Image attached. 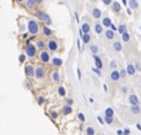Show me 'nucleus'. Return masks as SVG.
<instances>
[{"label":"nucleus","instance_id":"obj_1","mask_svg":"<svg viewBox=\"0 0 141 135\" xmlns=\"http://www.w3.org/2000/svg\"><path fill=\"white\" fill-rule=\"evenodd\" d=\"M60 42L57 40V39H54V38H51V39H48L47 40V49L51 52V53H53V52H58L60 51Z\"/></svg>","mask_w":141,"mask_h":135},{"label":"nucleus","instance_id":"obj_2","mask_svg":"<svg viewBox=\"0 0 141 135\" xmlns=\"http://www.w3.org/2000/svg\"><path fill=\"white\" fill-rule=\"evenodd\" d=\"M27 31L31 34L33 36H35L39 34L40 31V25L36 22L35 20H30L29 22H27Z\"/></svg>","mask_w":141,"mask_h":135},{"label":"nucleus","instance_id":"obj_3","mask_svg":"<svg viewBox=\"0 0 141 135\" xmlns=\"http://www.w3.org/2000/svg\"><path fill=\"white\" fill-rule=\"evenodd\" d=\"M38 57H39V61L40 63H43V64H49L51 63V60H52V56H51V52L47 49H44V51H40L39 52V55H38Z\"/></svg>","mask_w":141,"mask_h":135},{"label":"nucleus","instance_id":"obj_4","mask_svg":"<svg viewBox=\"0 0 141 135\" xmlns=\"http://www.w3.org/2000/svg\"><path fill=\"white\" fill-rule=\"evenodd\" d=\"M25 53H26V56L30 57V59L35 57L36 55H38V48H36V46L35 44H31V43H27V46L25 47Z\"/></svg>","mask_w":141,"mask_h":135},{"label":"nucleus","instance_id":"obj_5","mask_svg":"<svg viewBox=\"0 0 141 135\" xmlns=\"http://www.w3.org/2000/svg\"><path fill=\"white\" fill-rule=\"evenodd\" d=\"M49 79H51V82H52L53 85H58V83L62 81L61 74H60L58 70H52L51 74H49Z\"/></svg>","mask_w":141,"mask_h":135},{"label":"nucleus","instance_id":"obj_6","mask_svg":"<svg viewBox=\"0 0 141 135\" xmlns=\"http://www.w3.org/2000/svg\"><path fill=\"white\" fill-rule=\"evenodd\" d=\"M47 75V71H45V68L43 65H36L35 66V78L36 79H44Z\"/></svg>","mask_w":141,"mask_h":135},{"label":"nucleus","instance_id":"obj_7","mask_svg":"<svg viewBox=\"0 0 141 135\" xmlns=\"http://www.w3.org/2000/svg\"><path fill=\"white\" fill-rule=\"evenodd\" d=\"M120 78H122V75H120V71H119L118 69L111 70V73H110V79H111L113 82H118Z\"/></svg>","mask_w":141,"mask_h":135},{"label":"nucleus","instance_id":"obj_8","mask_svg":"<svg viewBox=\"0 0 141 135\" xmlns=\"http://www.w3.org/2000/svg\"><path fill=\"white\" fill-rule=\"evenodd\" d=\"M35 46H36V48H38L39 51H44V49L47 48V42H45L44 39L39 38V39L35 42Z\"/></svg>","mask_w":141,"mask_h":135},{"label":"nucleus","instance_id":"obj_9","mask_svg":"<svg viewBox=\"0 0 141 135\" xmlns=\"http://www.w3.org/2000/svg\"><path fill=\"white\" fill-rule=\"evenodd\" d=\"M25 73H26V75H27L29 78L35 77V66H33V65H26V68H25Z\"/></svg>","mask_w":141,"mask_h":135},{"label":"nucleus","instance_id":"obj_10","mask_svg":"<svg viewBox=\"0 0 141 135\" xmlns=\"http://www.w3.org/2000/svg\"><path fill=\"white\" fill-rule=\"evenodd\" d=\"M79 34H80V39H82V42L84 43V44H89V42H91V34H84L82 30H79Z\"/></svg>","mask_w":141,"mask_h":135},{"label":"nucleus","instance_id":"obj_11","mask_svg":"<svg viewBox=\"0 0 141 135\" xmlns=\"http://www.w3.org/2000/svg\"><path fill=\"white\" fill-rule=\"evenodd\" d=\"M51 64H52L54 68H61L62 65H64V60H62L61 57H52Z\"/></svg>","mask_w":141,"mask_h":135},{"label":"nucleus","instance_id":"obj_12","mask_svg":"<svg viewBox=\"0 0 141 135\" xmlns=\"http://www.w3.org/2000/svg\"><path fill=\"white\" fill-rule=\"evenodd\" d=\"M128 101H130V104H131V105H137V104H140L139 96H137V95H135V94H131V95L128 96Z\"/></svg>","mask_w":141,"mask_h":135},{"label":"nucleus","instance_id":"obj_13","mask_svg":"<svg viewBox=\"0 0 141 135\" xmlns=\"http://www.w3.org/2000/svg\"><path fill=\"white\" fill-rule=\"evenodd\" d=\"M25 4H26V8L30 9V10H35L36 7H38V4H36L35 0H26Z\"/></svg>","mask_w":141,"mask_h":135},{"label":"nucleus","instance_id":"obj_14","mask_svg":"<svg viewBox=\"0 0 141 135\" xmlns=\"http://www.w3.org/2000/svg\"><path fill=\"white\" fill-rule=\"evenodd\" d=\"M61 113L64 114V116H69V114H71L72 113V106L71 105H64L62 108H61Z\"/></svg>","mask_w":141,"mask_h":135},{"label":"nucleus","instance_id":"obj_15","mask_svg":"<svg viewBox=\"0 0 141 135\" xmlns=\"http://www.w3.org/2000/svg\"><path fill=\"white\" fill-rule=\"evenodd\" d=\"M105 38L107 40H114L115 38V31H113L111 29H106L105 30Z\"/></svg>","mask_w":141,"mask_h":135},{"label":"nucleus","instance_id":"obj_16","mask_svg":"<svg viewBox=\"0 0 141 135\" xmlns=\"http://www.w3.org/2000/svg\"><path fill=\"white\" fill-rule=\"evenodd\" d=\"M111 9H113L114 13H120V10H122V5H120L118 1H113V4H111Z\"/></svg>","mask_w":141,"mask_h":135},{"label":"nucleus","instance_id":"obj_17","mask_svg":"<svg viewBox=\"0 0 141 135\" xmlns=\"http://www.w3.org/2000/svg\"><path fill=\"white\" fill-rule=\"evenodd\" d=\"M126 70H127V74H128V75H135V74H136V71H137L133 64H128L127 68H126Z\"/></svg>","mask_w":141,"mask_h":135},{"label":"nucleus","instance_id":"obj_18","mask_svg":"<svg viewBox=\"0 0 141 135\" xmlns=\"http://www.w3.org/2000/svg\"><path fill=\"white\" fill-rule=\"evenodd\" d=\"M93 60H95V65H96V68L102 69V61H101V59H100V56H99L97 53L93 55Z\"/></svg>","mask_w":141,"mask_h":135},{"label":"nucleus","instance_id":"obj_19","mask_svg":"<svg viewBox=\"0 0 141 135\" xmlns=\"http://www.w3.org/2000/svg\"><path fill=\"white\" fill-rule=\"evenodd\" d=\"M128 7H130L132 10L139 9V0H130V1H128Z\"/></svg>","mask_w":141,"mask_h":135},{"label":"nucleus","instance_id":"obj_20","mask_svg":"<svg viewBox=\"0 0 141 135\" xmlns=\"http://www.w3.org/2000/svg\"><path fill=\"white\" fill-rule=\"evenodd\" d=\"M80 30L83 31L84 34H88L91 31V25L88 24V22H83L82 24V27H80Z\"/></svg>","mask_w":141,"mask_h":135},{"label":"nucleus","instance_id":"obj_21","mask_svg":"<svg viewBox=\"0 0 141 135\" xmlns=\"http://www.w3.org/2000/svg\"><path fill=\"white\" fill-rule=\"evenodd\" d=\"M130 110H131V113H133V114H140V113H141L140 104H137V105H131Z\"/></svg>","mask_w":141,"mask_h":135},{"label":"nucleus","instance_id":"obj_22","mask_svg":"<svg viewBox=\"0 0 141 135\" xmlns=\"http://www.w3.org/2000/svg\"><path fill=\"white\" fill-rule=\"evenodd\" d=\"M101 16H102V12L99 8H93L92 9V17L93 18H101Z\"/></svg>","mask_w":141,"mask_h":135},{"label":"nucleus","instance_id":"obj_23","mask_svg":"<svg viewBox=\"0 0 141 135\" xmlns=\"http://www.w3.org/2000/svg\"><path fill=\"white\" fill-rule=\"evenodd\" d=\"M57 94H58L60 98H65L66 96V88L64 86H58L57 87Z\"/></svg>","mask_w":141,"mask_h":135},{"label":"nucleus","instance_id":"obj_24","mask_svg":"<svg viewBox=\"0 0 141 135\" xmlns=\"http://www.w3.org/2000/svg\"><path fill=\"white\" fill-rule=\"evenodd\" d=\"M113 48H114V51H115V52H120V51L123 49L122 43H120V42H118V40H115V42L113 43Z\"/></svg>","mask_w":141,"mask_h":135},{"label":"nucleus","instance_id":"obj_25","mask_svg":"<svg viewBox=\"0 0 141 135\" xmlns=\"http://www.w3.org/2000/svg\"><path fill=\"white\" fill-rule=\"evenodd\" d=\"M43 35H44V36H52V35H53V31L45 25V26H43Z\"/></svg>","mask_w":141,"mask_h":135},{"label":"nucleus","instance_id":"obj_26","mask_svg":"<svg viewBox=\"0 0 141 135\" xmlns=\"http://www.w3.org/2000/svg\"><path fill=\"white\" fill-rule=\"evenodd\" d=\"M95 33L96 34L104 33V26H102V24H95Z\"/></svg>","mask_w":141,"mask_h":135},{"label":"nucleus","instance_id":"obj_27","mask_svg":"<svg viewBox=\"0 0 141 135\" xmlns=\"http://www.w3.org/2000/svg\"><path fill=\"white\" fill-rule=\"evenodd\" d=\"M101 24H102V26H104V27L109 29V27H110V25H111L113 22H111V20H110L109 17H105V18H102V22H101Z\"/></svg>","mask_w":141,"mask_h":135},{"label":"nucleus","instance_id":"obj_28","mask_svg":"<svg viewBox=\"0 0 141 135\" xmlns=\"http://www.w3.org/2000/svg\"><path fill=\"white\" fill-rule=\"evenodd\" d=\"M122 40H123V42H126V43H128V42L131 40V35L128 34V31H126V33L122 34Z\"/></svg>","mask_w":141,"mask_h":135},{"label":"nucleus","instance_id":"obj_29","mask_svg":"<svg viewBox=\"0 0 141 135\" xmlns=\"http://www.w3.org/2000/svg\"><path fill=\"white\" fill-rule=\"evenodd\" d=\"M126 31H127V25H126V24H122V25H119V27H118V33L122 35L123 33H126Z\"/></svg>","mask_w":141,"mask_h":135},{"label":"nucleus","instance_id":"obj_30","mask_svg":"<svg viewBox=\"0 0 141 135\" xmlns=\"http://www.w3.org/2000/svg\"><path fill=\"white\" fill-rule=\"evenodd\" d=\"M43 21H44V24H45L47 26H51V25H52V20H51L49 14H47V13H45V16H44V20H43Z\"/></svg>","mask_w":141,"mask_h":135},{"label":"nucleus","instance_id":"obj_31","mask_svg":"<svg viewBox=\"0 0 141 135\" xmlns=\"http://www.w3.org/2000/svg\"><path fill=\"white\" fill-rule=\"evenodd\" d=\"M35 16H36V18H39V20H44V16H45V13L44 12H41V10H36L35 12Z\"/></svg>","mask_w":141,"mask_h":135},{"label":"nucleus","instance_id":"obj_32","mask_svg":"<svg viewBox=\"0 0 141 135\" xmlns=\"http://www.w3.org/2000/svg\"><path fill=\"white\" fill-rule=\"evenodd\" d=\"M85 134L87 135H95L96 134V131H95V129H93L92 126H88V127L85 129Z\"/></svg>","mask_w":141,"mask_h":135},{"label":"nucleus","instance_id":"obj_33","mask_svg":"<svg viewBox=\"0 0 141 135\" xmlns=\"http://www.w3.org/2000/svg\"><path fill=\"white\" fill-rule=\"evenodd\" d=\"M105 116H111V117H114V109H113V108H106Z\"/></svg>","mask_w":141,"mask_h":135},{"label":"nucleus","instance_id":"obj_34","mask_svg":"<svg viewBox=\"0 0 141 135\" xmlns=\"http://www.w3.org/2000/svg\"><path fill=\"white\" fill-rule=\"evenodd\" d=\"M105 122L107 125H111V123L114 122V117H111V116H105Z\"/></svg>","mask_w":141,"mask_h":135},{"label":"nucleus","instance_id":"obj_35","mask_svg":"<svg viewBox=\"0 0 141 135\" xmlns=\"http://www.w3.org/2000/svg\"><path fill=\"white\" fill-rule=\"evenodd\" d=\"M89 49H91V52H92L93 55H96V53L99 52V47H97V46H95V44H93V46H91V47H89Z\"/></svg>","mask_w":141,"mask_h":135},{"label":"nucleus","instance_id":"obj_36","mask_svg":"<svg viewBox=\"0 0 141 135\" xmlns=\"http://www.w3.org/2000/svg\"><path fill=\"white\" fill-rule=\"evenodd\" d=\"M18 61H20V63H25V61H26V53H25V55L21 53V55L18 56Z\"/></svg>","mask_w":141,"mask_h":135},{"label":"nucleus","instance_id":"obj_37","mask_svg":"<svg viewBox=\"0 0 141 135\" xmlns=\"http://www.w3.org/2000/svg\"><path fill=\"white\" fill-rule=\"evenodd\" d=\"M78 120H79L80 122H84V121H85V117H84V114H83V113H78Z\"/></svg>","mask_w":141,"mask_h":135},{"label":"nucleus","instance_id":"obj_38","mask_svg":"<svg viewBox=\"0 0 141 135\" xmlns=\"http://www.w3.org/2000/svg\"><path fill=\"white\" fill-rule=\"evenodd\" d=\"M110 68H111L113 70H114V69H117V68H118V63H117V61H114V60H113V61H110Z\"/></svg>","mask_w":141,"mask_h":135},{"label":"nucleus","instance_id":"obj_39","mask_svg":"<svg viewBox=\"0 0 141 135\" xmlns=\"http://www.w3.org/2000/svg\"><path fill=\"white\" fill-rule=\"evenodd\" d=\"M51 117H52V120H57L58 113H57V112H54V110H52V112H51Z\"/></svg>","mask_w":141,"mask_h":135},{"label":"nucleus","instance_id":"obj_40","mask_svg":"<svg viewBox=\"0 0 141 135\" xmlns=\"http://www.w3.org/2000/svg\"><path fill=\"white\" fill-rule=\"evenodd\" d=\"M38 103H39L40 105H43V104L45 103V99H44L43 96H39V98H38Z\"/></svg>","mask_w":141,"mask_h":135},{"label":"nucleus","instance_id":"obj_41","mask_svg":"<svg viewBox=\"0 0 141 135\" xmlns=\"http://www.w3.org/2000/svg\"><path fill=\"white\" fill-rule=\"evenodd\" d=\"M92 70H93V71H95L97 75H101V69H99V68H93Z\"/></svg>","mask_w":141,"mask_h":135},{"label":"nucleus","instance_id":"obj_42","mask_svg":"<svg viewBox=\"0 0 141 135\" xmlns=\"http://www.w3.org/2000/svg\"><path fill=\"white\" fill-rule=\"evenodd\" d=\"M109 29H111V30H113V31H115V33H117V31H118V27H117V26H115V25H114V24H111V25H110V27H109Z\"/></svg>","mask_w":141,"mask_h":135},{"label":"nucleus","instance_id":"obj_43","mask_svg":"<svg viewBox=\"0 0 141 135\" xmlns=\"http://www.w3.org/2000/svg\"><path fill=\"white\" fill-rule=\"evenodd\" d=\"M102 3H104L105 5H111V4H113V0H102Z\"/></svg>","mask_w":141,"mask_h":135},{"label":"nucleus","instance_id":"obj_44","mask_svg":"<svg viewBox=\"0 0 141 135\" xmlns=\"http://www.w3.org/2000/svg\"><path fill=\"white\" fill-rule=\"evenodd\" d=\"M119 71H120L122 78H123V77H126V74H127V70H126V69H122V70H119Z\"/></svg>","mask_w":141,"mask_h":135},{"label":"nucleus","instance_id":"obj_45","mask_svg":"<svg viewBox=\"0 0 141 135\" xmlns=\"http://www.w3.org/2000/svg\"><path fill=\"white\" fill-rule=\"evenodd\" d=\"M131 134V130H130V129H128V127H127V129H124V130H123V135H130Z\"/></svg>","mask_w":141,"mask_h":135},{"label":"nucleus","instance_id":"obj_46","mask_svg":"<svg viewBox=\"0 0 141 135\" xmlns=\"http://www.w3.org/2000/svg\"><path fill=\"white\" fill-rule=\"evenodd\" d=\"M135 68H136V70H137V71H140V70H141L140 63H136V64H135Z\"/></svg>","mask_w":141,"mask_h":135},{"label":"nucleus","instance_id":"obj_47","mask_svg":"<svg viewBox=\"0 0 141 135\" xmlns=\"http://www.w3.org/2000/svg\"><path fill=\"white\" fill-rule=\"evenodd\" d=\"M72 103H74L72 99H68V100H66V104H68V105H72Z\"/></svg>","mask_w":141,"mask_h":135},{"label":"nucleus","instance_id":"obj_48","mask_svg":"<svg viewBox=\"0 0 141 135\" xmlns=\"http://www.w3.org/2000/svg\"><path fill=\"white\" fill-rule=\"evenodd\" d=\"M25 29H26V27H25V25H23V24H21V25H20V30H21V31H25Z\"/></svg>","mask_w":141,"mask_h":135},{"label":"nucleus","instance_id":"obj_49","mask_svg":"<svg viewBox=\"0 0 141 135\" xmlns=\"http://www.w3.org/2000/svg\"><path fill=\"white\" fill-rule=\"evenodd\" d=\"M78 78L82 79V71H80V69H78Z\"/></svg>","mask_w":141,"mask_h":135},{"label":"nucleus","instance_id":"obj_50","mask_svg":"<svg viewBox=\"0 0 141 135\" xmlns=\"http://www.w3.org/2000/svg\"><path fill=\"white\" fill-rule=\"evenodd\" d=\"M127 13H128V14H132V9H131L130 7H127Z\"/></svg>","mask_w":141,"mask_h":135},{"label":"nucleus","instance_id":"obj_51","mask_svg":"<svg viewBox=\"0 0 141 135\" xmlns=\"http://www.w3.org/2000/svg\"><path fill=\"white\" fill-rule=\"evenodd\" d=\"M35 1H36V4H38V5H41L44 0H35Z\"/></svg>","mask_w":141,"mask_h":135},{"label":"nucleus","instance_id":"obj_52","mask_svg":"<svg viewBox=\"0 0 141 135\" xmlns=\"http://www.w3.org/2000/svg\"><path fill=\"white\" fill-rule=\"evenodd\" d=\"M97 120H99V122H100V123H101V125H102V123H104V120H102V118H101V117H97Z\"/></svg>","mask_w":141,"mask_h":135},{"label":"nucleus","instance_id":"obj_53","mask_svg":"<svg viewBox=\"0 0 141 135\" xmlns=\"http://www.w3.org/2000/svg\"><path fill=\"white\" fill-rule=\"evenodd\" d=\"M122 3H123V5L128 7V1H127V0H122Z\"/></svg>","mask_w":141,"mask_h":135},{"label":"nucleus","instance_id":"obj_54","mask_svg":"<svg viewBox=\"0 0 141 135\" xmlns=\"http://www.w3.org/2000/svg\"><path fill=\"white\" fill-rule=\"evenodd\" d=\"M122 92L126 94V92H127V87H122Z\"/></svg>","mask_w":141,"mask_h":135},{"label":"nucleus","instance_id":"obj_55","mask_svg":"<svg viewBox=\"0 0 141 135\" xmlns=\"http://www.w3.org/2000/svg\"><path fill=\"white\" fill-rule=\"evenodd\" d=\"M117 134H118V135H123V131H122V130H118V131H117Z\"/></svg>","mask_w":141,"mask_h":135},{"label":"nucleus","instance_id":"obj_56","mask_svg":"<svg viewBox=\"0 0 141 135\" xmlns=\"http://www.w3.org/2000/svg\"><path fill=\"white\" fill-rule=\"evenodd\" d=\"M75 20H76V22L79 21V16H78V13H75Z\"/></svg>","mask_w":141,"mask_h":135},{"label":"nucleus","instance_id":"obj_57","mask_svg":"<svg viewBox=\"0 0 141 135\" xmlns=\"http://www.w3.org/2000/svg\"><path fill=\"white\" fill-rule=\"evenodd\" d=\"M17 3H23V1H26V0H16Z\"/></svg>","mask_w":141,"mask_h":135},{"label":"nucleus","instance_id":"obj_58","mask_svg":"<svg viewBox=\"0 0 141 135\" xmlns=\"http://www.w3.org/2000/svg\"><path fill=\"white\" fill-rule=\"evenodd\" d=\"M137 129H139V130H141V125H139V123H137Z\"/></svg>","mask_w":141,"mask_h":135},{"label":"nucleus","instance_id":"obj_59","mask_svg":"<svg viewBox=\"0 0 141 135\" xmlns=\"http://www.w3.org/2000/svg\"><path fill=\"white\" fill-rule=\"evenodd\" d=\"M91 1H92V3H96V1H97V0H91Z\"/></svg>","mask_w":141,"mask_h":135}]
</instances>
